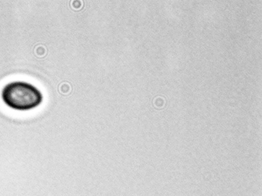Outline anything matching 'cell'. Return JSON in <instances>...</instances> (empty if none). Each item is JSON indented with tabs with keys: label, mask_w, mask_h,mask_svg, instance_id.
Wrapping results in <instances>:
<instances>
[{
	"label": "cell",
	"mask_w": 262,
	"mask_h": 196,
	"mask_svg": "<svg viewBox=\"0 0 262 196\" xmlns=\"http://www.w3.org/2000/svg\"><path fill=\"white\" fill-rule=\"evenodd\" d=\"M1 98L6 106L11 110L25 112L39 106L43 101V95L30 82L12 81L2 89Z\"/></svg>",
	"instance_id": "1"
},
{
	"label": "cell",
	"mask_w": 262,
	"mask_h": 196,
	"mask_svg": "<svg viewBox=\"0 0 262 196\" xmlns=\"http://www.w3.org/2000/svg\"><path fill=\"white\" fill-rule=\"evenodd\" d=\"M155 103L158 106H163L165 104V100L161 97H158L155 98Z\"/></svg>",
	"instance_id": "2"
}]
</instances>
